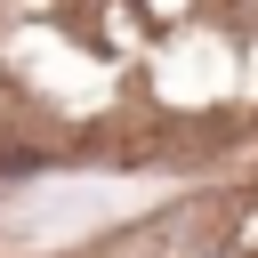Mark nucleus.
I'll return each mask as SVG.
<instances>
[]
</instances>
